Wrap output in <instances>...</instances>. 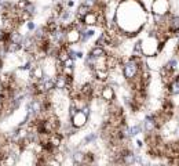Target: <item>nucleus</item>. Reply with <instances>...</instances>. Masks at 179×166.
<instances>
[{
  "instance_id": "23",
  "label": "nucleus",
  "mask_w": 179,
  "mask_h": 166,
  "mask_svg": "<svg viewBox=\"0 0 179 166\" xmlns=\"http://www.w3.org/2000/svg\"><path fill=\"white\" fill-rule=\"evenodd\" d=\"M135 144H136V147H138V150H141V148L143 147V141H142V140H139V138L135 141Z\"/></svg>"
},
{
  "instance_id": "22",
  "label": "nucleus",
  "mask_w": 179,
  "mask_h": 166,
  "mask_svg": "<svg viewBox=\"0 0 179 166\" xmlns=\"http://www.w3.org/2000/svg\"><path fill=\"white\" fill-rule=\"evenodd\" d=\"M4 68H6V65H4V58H0V75H1V72L4 71Z\"/></svg>"
},
{
  "instance_id": "6",
  "label": "nucleus",
  "mask_w": 179,
  "mask_h": 166,
  "mask_svg": "<svg viewBox=\"0 0 179 166\" xmlns=\"http://www.w3.org/2000/svg\"><path fill=\"white\" fill-rule=\"evenodd\" d=\"M143 125V132L145 133H153L156 129H159V123L156 121L154 115H146L142 122Z\"/></svg>"
},
{
  "instance_id": "17",
  "label": "nucleus",
  "mask_w": 179,
  "mask_h": 166,
  "mask_svg": "<svg viewBox=\"0 0 179 166\" xmlns=\"http://www.w3.org/2000/svg\"><path fill=\"white\" fill-rule=\"evenodd\" d=\"M30 1H32V0H17L14 3H15V7L18 8V10H25V8L30 4Z\"/></svg>"
},
{
  "instance_id": "1",
  "label": "nucleus",
  "mask_w": 179,
  "mask_h": 166,
  "mask_svg": "<svg viewBox=\"0 0 179 166\" xmlns=\"http://www.w3.org/2000/svg\"><path fill=\"white\" fill-rule=\"evenodd\" d=\"M69 121H70V123L75 126L77 130H81V129H84V127H87L88 122H90V116H88L86 112H83L81 110H79L73 116L69 118Z\"/></svg>"
},
{
  "instance_id": "10",
  "label": "nucleus",
  "mask_w": 179,
  "mask_h": 166,
  "mask_svg": "<svg viewBox=\"0 0 179 166\" xmlns=\"http://www.w3.org/2000/svg\"><path fill=\"white\" fill-rule=\"evenodd\" d=\"M54 82H55V90L64 91L66 89V85H68V76H65L62 73H58V75L54 76Z\"/></svg>"
},
{
  "instance_id": "11",
  "label": "nucleus",
  "mask_w": 179,
  "mask_h": 166,
  "mask_svg": "<svg viewBox=\"0 0 179 166\" xmlns=\"http://www.w3.org/2000/svg\"><path fill=\"white\" fill-rule=\"evenodd\" d=\"M90 10H91V8L88 7L87 4H84L83 1H80V3L76 6V8H75V15H76V18H77V20H81V21H83V18L86 17V14H87Z\"/></svg>"
},
{
  "instance_id": "7",
  "label": "nucleus",
  "mask_w": 179,
  "mask_h": 166,
  "mask_svg": "<svg viewBox=\"0 0 179 166\" xmlns=\"http://www.w3.org/2000/svg\"><path fill=\"white\" fill-rule=\"evenodd\" d=\"M92 75H94L95 80L102 82V83H107L109 76H110V71L107 68H96L92 71Z\"/></svg>"
},
{
  "instance_id": "14",
  "label": "nucleus",
  "mask_w": 179,
  "mask_h": 166,
  "mask_svg": "<svg viewBox=\"0 0 179 166\" xmlns=\"http://www.w3.org/2000/svg\"><path fill=\"white\" fill-rule=\"evenodd\" d=\"M143 132V125L142 123H138V125H134L130 127V137H136V136H139L141 133Z\"/></svg>"
},
{
  "instance_id": "3",
  "label": "nucleus",
  "mask_w": 179,
  "mask_h": 166,
  "mask_svg": "<svg viewBox=\"0 0 179 166\" xmlns=\"http://www.w3.org/2000/svg\"><path fill=\"white\" fill-rule=\"evenodd\" d=\"M65 40H66V45H77L81 40V31L73 26H69L66 29V33H65Z\"/></svg>"
},
{
  "instance_id": "12",
  "label": "nucleus",
  "mask_w": 179,
  "mask_h": 166,
  "mask_svg": "<svg viewBox=\"0 0 179 166\" xmlns=\"http://www.w3.org/2000/svg\"><path fill=\"white\" fill-rule=\"evenodd\" d=\"M96 22H98V18H96V12L90 10V11L86 14V17L83 18V24L86 26H96Z\"/></svg>"
},
{
  "instance_id": "13",
  "label": "nucleus",
  "mask_w": 179,
  "mask_h": 166,
  "mask_svg": "<svg viewBox=\"0 0 179 166\" xmlns=\"http://www.w3.org/2000/svg\"><path fill=\"white\" fill-rule=\"evenodd\" d=\"M168 93L171 96H179V75L172 78L171 83L168 85Z\"/></svg>"
},
{
  "instance_id": "5",
  "label": "nucleus",
  "mask_w": 179,
  "mask_h": 166,
  "mask_svg": "<svg viewBox=\"0 0 179 166\" xmlns=\"http://www.w3.org/2000/svg\"><path fill=\"white\" fill-rule=\"evenodd\" d=\"M116 97H117V93H116V89L113 86H110L109 83H105L104 87H102V91H101V98L102 101L105 102H112L115 101Z\"/></svg>"
},
{
  "instance_id": "15",
  "label": "nucleus",
  "mask_w": 179,
  "mask_h": 166,
  "mask_svg": "<svg viewBox=\"0 0 179 166\" xmlns=\"http://www.w3.org/2000/svg\"><path fill=\"white\" fill-rule=\"evenodd\" d=\"M164 67H165L168 71H171V72H175V69L178 68V60H176L175 57H174V58H171V60H168L167 64L164 65Z\"/></svg>"
},
{
  "instance_id": "8",
  "label": "nucleus",
  "mask_w": 179,
  "mask_h": 166,
  "mask_svg": "<svg viewBox=\"0 0 179 166\" xmlns=\"http://www.w3.org/2000/svg\"><path fill=\"white\" fill-rule=\"evenodd\" d=\"M167 26L168 31L171 33L175 35L176 32H179V15H175V14H167Z\"/></svg>"
},
{
  "instance_id": "16",
  "label": "nucleus",
  "mask_w": 179,
  "mask_h": 166,
  "mask_svg": "<svg viewBox=\"0 0 179 166\" xmlns=\"http://www.w3.org/2000/svg\"><path fill=\"white\" fill-rule=\"evenodd\" d=\"M62 75H65V76H76L75 67H64L62 65Z\"/></svg>"
},
{
  "instance_id": "2",
  "label": "nucleus",
  "mask_w": 179,
  "mask_h": 166,
  "mask_svg": "<svg viewBox=\"0 0 179 166\" xmlns=\"http://www.w3.org/2000/svg\"><path fill=\"white\" fill-rule=\"evenodd\" d=\"M171 4L168 0H153L150 7L151 14H159V15H167L170 12Z\"/></svg>"
},
{
  "instance_id": "18",
  "label": "nucleus",
  "mask_w": 179,
  "mask_h": 166,
  "mask_svg": "<svg viewBox=\"0 0 179 166\" xmlns=\"http://www.w3.org/2000/svg\"><path fill=\"white\" fill-rule=\"evenodd\" d=\"M25 28H26V33H33V32H35V29L37 28V25H36L35 20L28 21V22L25 24Z\"/></svg>"
},
{
  "instance_id": "9",
  "label": "nucleus",
  "mask_w": 179,
  "mask_h": 166,
  "mask_svg": "<svg viewBox=\"0 0 179 166\" xmlns=\"http://www.w3.org/2000/svg\"><path fill=\"white\" fill-rule=\"evenodd\" d=\"M107 51L105 47H102V46H98V45H94L90 47V50H88V54H91L92 57H95V58H105V57L107 56Z\"/></svg>"
},
{
  "instance_id": "20",
  "label": "nucleus",
  "mask_w": 179,
  "mask_h": 166,
  "mask_svg": "<svg viewBox=\"0 0 179 166\" xmlns=\"http://www.w3.org/2000/svg\"><path fill=\"white\" fill-rule=\"evenodd\" d=\"M81 1H83L84 4H87V6L91 8V10L95 7L96 4H98V0H81Z\"/></svg>"
},
{
  "instance_id": "4",
  "label": "nucleus",
  "mask_w": 179,
  "mask_h": 166,
  "mask_svg": "<svg viewBox=\"0 0 179 166\" xmlns=\"http://www.w3.org/2000/svg\"><path fill=\"white\" fill-rule=\"evenodd\" d=\"M28 76H29V82H33V83H36L37 80H41L46 76V72H44L41 62H36L33 65L32 68H30V71L28 72Z\"/></svg>"
},
{
  "instance_id": "19",
  "label": "nucleus",
  "mask_w": 179,
  "mask_h": 166,
  "mask_svg": "<svg viewBox=\"0 0 179 166\" xmlns=\"http://www.w3.org/2000/svg\"><path fill=\"white\" fill-rule=\"evenodd\" d=\"M62 65H64V67H76V60L73 58V57H69L68 60L65 61Z\"/></svg>"
},
{
  "instance_id": "21",
  "label": "nucleus",
  "mask_w": 179,
  "mask_h": 166,
  "mask_svg": "<svg viewBox=\"0 0 179 166\" xmlns=\"http://www.w3.org/2000/svg\"><path fill=\"white\" fill-rule=\"evenodd\" d=\"M6 36H7V32H6V31L0 26V42H3L4 39H6Z\"/></svg>"
}]
</instances>
